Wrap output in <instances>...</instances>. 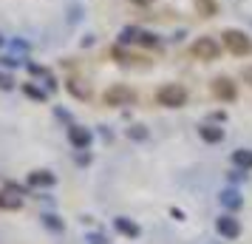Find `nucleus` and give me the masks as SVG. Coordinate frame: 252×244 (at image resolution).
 Segmentation results:
<instances>
[{"instance_id": "0eeeda50", "label": "nucleus", "mask_w": 252, "mask_h": 244, "mask_svg": "<svg viewBox=\"0 0 252 244\" xmlns=\"http://www.w3.org/2000/svg\"><path fill=\"white\" fill-rule=\"evenodd\" d=\"M213 94H216L218 100H235V82L227 80V77H218V80H213Z\"/></svg>"}, {"instance_id": "aec40b11", "label": "nucleus", "mask_w": 252, "mask_h": 244, "mask_svg": "<svg viewBox=\"0 0 252 244\" xmlns=\"http://www.w3.org/2000/svg\"><path fill=\"white\" fill-rule=\"evenodd\" d=\"M0 66H6V69H14V66H20V60H14V57H0Z\"/></svg>"}, {"instance_id": "20e7f679", "label": "nucleus", "mask_w": 252, "mask_h": 244, "mask_svg": "<svg viewBox=\"0 0 252 244\" xmlns=\"http://www.w3.org/2000/svg\"><path fill=\"white\" fill-rule=\"evenodd\" d=\"M23 187L17 185H9L6 190H0V208L3 210H20L23 208Z\"/></svg>"}, {"instance_id": "9d476101", "label": "nucleus", "mask_w": 252, "mask_h": 244, "mask_svg": "<svg viewBox=\"0 0 252 244\" xmlns=\"http://www.w3.org/2000/svg\"><path fill=\"white\" fill-rule=\"evenodd\" d=\"M114 227L122 233V236H127V239H136V236H139V224H136V221H130V219H125V216H116Z\"/></svg>"}, {"instance_id": "f257e3e1", "label": "nucleus", "mask_w": 252, "mask_h": 244, "mask_svg": "<svg viewBox=\"0 0 252 244\" xmlns=\"http://www.w3.org/2000/svg\"><path fill=\"white\" fill-rule=\"evenodd\" d=\"M156 103L164 105V108H182L187 103V91L182 85H176V82H167V85H161L156 91Z\"/></svg>"}, {"instance_id": "f03ea898", "label": "nucleus", "mask_w": 252, "mask_h": 244, "mask_svg": "<svg viewBox=\"0 0 252 244\" xmlns=\"http://www.w3.org/2000/svg\"><path fill=\"white\" fill-rule=\"evenodd\" d=\"M221 37H224V48H227L229 54H235V57H244V54L252 51L250 37L244 35V32H238V29H227Z\"/></svg>"}, {"instance_id": "39448f33", "label": "nucleus", "mask_w": 252, "mask_h": 244, "mask_svg": "<svg viewBox=\"0 0 252 244\" xmlns=\"http://www.w3.org/2000/svg\"><path fill=\"white\" fill-rule=\"evenodd\" d=\"M193 54L198 60H216L218 57V43L213 37H201V40L193 43Z\"/></svg>"}, {"instance_id": "5701e85b", "label": "nucleus", "mask_w": 252, "mask_h": 244, "mask_svg": "<svg viewBox=\"0 0 252 244\" xmlns=\"http://www.w3.org/2000/svg\"><path fill=\"white\" fill-rule=\"evenodd\" d=\"M0 46H3V35H0Z\"/></svg>"}, {"instance_id": "f3484780", "label": "nucleus", "mask_w": 252, "mask_h": 244, "mask_svg": "<svg viewBox=\"0 0 252 244\" xmlns=\"http://www.w3.org/2000/svg\"><path fill=\"white\" fill-rule=\"evenodd\" d=\"M127 137H130V139H145V137H148V131L142 128V125H136V128L127 131Z\"/></svg>"}, {"instance_id": "423d86ee", "label": "nucleus", "mask_w": 252, "mask_h": 244, "mask_svg": "<svg viewBox=\"0 0 252 244\" xmlns=\"http://www.w3.org/2000/svg\"><path fill=\"white\" fill-rule=\"evenodd\" d=\"M68 142L74 145V148L85 151V148L91 145V131L82 128V125H71V128H68Z\"/></svg>"}, {"instance_id": "a211bd4d", "label": "nucleus", "mask_w": 252, "mask_h": 244, "mask_svg": "<svg viewBox=\"0 0 252 244\" xmlns=\"http://www.w3.org/2000/svg\"><path fill=\"white\" fill-rule=\"evenodd\" d=\"M29 97H34V100H46V91H40V88H34V85H26L23 88Z\"/></svg>"}, {"instance_id": "6e6552de", "label": "nucleus", "mask_w": 252, "mask_h": 244, "mask_svg": "<svg viewBox=\"0 0 252 244\" xmlns=\"http://www.w3.org/2000/svg\"><path fill=\"white\" fill-rule=\"evenodd\" d=\"M216 227H218V233H221V236H227V239H238V236H241V224L232 219V216H221Z\"/></svg>"}, {"instance_id": "6ab92c4d", "label": "nucleus", "mask_w": 252, "mask_h": 244, "mask_svg": "<svg viewBox=\"0 0 252 244\" xmlns=\"http://www.w3.org/2000/svg\"><path fill=\"white\" fill-rule=\"evenodd\" d=\"M0 88H3V91H9V88H14L12 74H0Z\"/></svg>"}, {"instance_id": "7ed1b4c3", "label": "nucleus", "mask_w": 252, "mask_h": 244, "mask_svg": "<svg viewBox=\"0 0 252 244\" xmlns=\"http://www.w3.org/2000/svg\"><path fill=\"white\" fill-rule=\"evenodd\" d=\"M136 103V91L130 88V85H111L108 91H105V105H133Z\"/></svg>"}, {"instance_id": "4468645a", "label": "nucleus", "mask_w": 252, "mask_h": 244, "mask_svg": "<svg viewBox=\"0 0 252 244\" xmlns=\"http://www.w3.org/2000/svg\"><path fill=\"white\" fill-rule=\"evenodd\" d=\"M221 202H224L229 210H238V208H241V196L235 193V190H227V193L221 196Z\"/></svg>"}, {"instance_id": "412c9836", "label": "nucleus", "mask_w": 252, "mask_h": 244, "mask_svg": "<svg viewBox=\"0 0 252 244\" xmlns=\"http://www.w3.org/2000/svg\"><path fill=\"white\" fill-rule=\"evenodd\" d=\"M244 80L252 82V66H247V69H244Z\"/></svg>"}, {"instance_id": "f8f14e48", "label": "nucleus", "mask_w": 252, "mask_h": 244, "mask_svg": "<svg viewBox=\"0 0 252 244\" xmlns=\"http://www.w3.org/2000/svg\"><path fill=\"white\" fill-rule=\"evenodd\" d=\"M201 139L204 142H221L224 139V131L216 128V125H204V128H201Z\"/></svg>"}, {"instance_id": "4be33fe9", "label": "nucleus", "mask_w": 252, "mask_h": 244, "mask_svg": "<svg viewBox=\"0 0 252 244\" xmlns=\"http://www.w3.org/2000/svg\"><path fill=\"white\" fill-rule=\"evenodd\" d=\"M133 3H153V0H133Z\"/></svg>"}, {"instance_id": "1a4fd4ad", "label": "nucleus", "mask_w": 252, "mask_h": 244, "mask_svg": "<svg viewBox=\"0 0 252 244\" xmlns=\"http://www.w3.org/2000/svg\"><path fill=\"white\" fill-rule=\"evenodd\" d=\"M54 182H57V176L51 171H32L29 174V185L32 187H51Z\"/></svg>"}, {"instance_id": "ddd939ff", "label": "nucleus", "mask_w": 252, "mask_h": 244, "mask_svg": "<svg viewBox=\"0 0 252 244\" xmlns=\"http://www.w3.org/2000/svg\"><path fill=\"white\" fill-rule=\"evenodd\" d=\"M40 219H43V224H46L48 230H54V233H63V227H65V224L60 221V216H54V213H46V216H40Z\"/></svg>"}, {"instance_id": "9b49d317", "label": "nucleus", "mask_w": 252, "mask_h": 244, "mask_svg": "<svg viewBox=\"0 0 252 244\" xmlns=\"http://www.w3.org/2000/svg\"><path fill=\"white\" fill-rule=\"evenodd\" d=\"M232 165H235V168H244V171H250L252 168V151H247V148L232 151Z\"/></svg>"}, {"instance_id": "dca6fc26", "label": "nucleus", "mask_w": 252, "mask_h": 244, "mask_svg": "<svg viewBox=\"0 0 252 244\" xmlns=\"http://www.w3.org/2000/svg\"><path fill=\"white\" fill-rule=\"evenodd\" d=\"M198 12L204 14V17H213V14H216V6H213V0H198Z\"/></svg>"}, {"instance_id": "2eb2a0df", "label": "nucleus", "mask_w": 252, "mask_h": 244, "mask_svg": "<svg viewBox=\"0 0 252 244\" xmlns=\"http://www.w3.org/2000/svg\"><path fill=\"white\" fill-rule=\"evenodd\" d=\"M68 91H71V94H77L80 100H88V97H91V88H82L77 80H71V82H68Z\"/></svg>"}]
</instances>
